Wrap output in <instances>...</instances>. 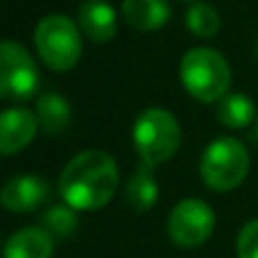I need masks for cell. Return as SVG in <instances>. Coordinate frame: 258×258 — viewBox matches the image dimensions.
Instances as JSON below:
<instances>
[{"label":"cell","mask_w":258,"mask_h":258,"mask_svg":"<svg viewBox=\"0 0 258 258\" xmlns=\"http://www.w3.org/2000/svg\"><path fill=\"white\" fill-rule=\"evenodd\" d=\"M118 165L107 152L86 150L68 161L59 177V192L75 211H98L118 190Z\"/></svg>","instance_id":"cell-1"},{"label":"cell","mask_w":258,"mask_h":258,"mask_svg":"<svg viewBox=\"0 0 258 258\" xmlns=\"http://www.w3.org/2000/svg\"><path fill=\"white\" fill-rule=\"evenodd\" d=\"M183 89L200 102H220L231 86V68L227 59L211 48H192L179 63Z\"/></svg>","instance_id":"cell-2"},{"label":"cell","mask_w":258,"mask_h":258,"mask_svg":"<svg viewBox=\"0 0 258 258\" xmlns=\"http://www.w3.org/2000/svg\"><path fill=\"white\" fill-rule=\"evenodd\" d=\"M134 145L143 163L161 165L181 145V127L168 109H145L134 122Z\"/></svg>","instance_id":"cell-3"},{"label":"cell","mask_w":258,"mask_h":258,"mask_svg":"<svg viewBox=\"0 0 258 258\" xmlns=\"http://www.w3.org/2000/svg\"><path fill=\"white\" fill-rule=\"evenodd\" d=\"M249 172V152L238 138L222 136L213 141L202 154L200 174L206 188L229 192L245 181Z\"/></svg>","instance_id":"cell-4"},{"label":"cell","mask_w":258,"mask_h":258,"mask_svg":"<svg viewBox=\"0 0 258 258\" xmlns=\"http://www.w3.org/2000/svg\"><path fill=\"white\" fill-rule=\"evenodd\" d=\"M34 45L41 61L52 71H71L82 57V32L71 18L52 14L39 21Z\"/></svg>","instance_id":"cell-5"},{"label":"cell","mask_w":258,"mask_h":258,"mask_svg":"<svg viewBox=\"0 0 258 258\" xmlns=\"http://www.w3.org/2000/svg\"><path fill=\"white\" fill-rule=\"evenodd\" d=\"M39 89V68L32 54L14 41H0V98L30 100Z\"/></svg>","instance_id":"cell-6"},{"label":"cell","mask_w":258,"mask_h":258,"mask_svg":"<svg viewBox=\"0 0 258 258\" xmlns=\"http://www.w3.org/2000/svg\"><path fill=\"white\" fill-rule=\"evenodd\" d=\"M215 229V213L204 200L186 197L181 200L168 218V236L174 245L183 249H195L204 245Z\"/></svg>","instance_id":"cell-7"},{"label":"cell","mask_w":258,"mask_h":258,"mask_svg":"<svg viewBox=\"0 0 258 258\" xmlns=\"http://www.w3.org/2000/svg\"><path fill=\"white\" fill-rule=\"evenodd\" d=\"M39 132L36 113L30 109L14 107L0 113V154L12 156L23 152Z\"/></svg>","instance_id":"cell-8"},{"label":"cell","mask_w":258,"mask_h":258,"mask_svg":"<svg viewBox=\"0 0 258 258\" xmlns=\"http://www.w3.org/2000/svg\"><path fill=\"white\" fill-rule=\"evenodd\" d=\"M50 195V186L45 179L36 174H18L9 179L0 190V204L12 213H27L41 206Z\"/></svg>","instance_id":"cell-9"},{"label":"cell","mask_w":258,"mask_h":258,"mask_svg":"<svg viewBox=\"0 0 258 258\" xmlns=\"http://www.w3.org/2000/svg\"><path fill=\"white\" fill-rule=\"evenodd\" d=\"M80 32L93 43H107L118 32V18L107 0H84L77 14Z\"/></svg>","instance_id":"cell-10"},{"label":"cell","mask_w":258,"mask_h":258,"mask_svg":"<svg viewBox=\"0 0 258 258\" xmlns=\"http://www.w3.org/2000/svg\"><path fill=\"white\" fill-rule=\"evenodd\" d=\"M122 16L136 30L154 32L170 21V5L165 0H125Z\"/></svg>","instance_id":"cell-11"},{"label":"cell","mask_w":258,"mask_h":258,"mask_svg":"<svg viewBox=\"0 0 258 258\" xmlns=\"http://www.w3.org/2000/svg\"><path fill=\"white\" fill-rule=\"evenodd\" d=\"M52 236L45 229L27 227L16 231L5 245V258H50Z\"/></svg>","instance_id":"cell-12"},{"label":"cell","mask_w":258,"mask_h":258,"mask_svg":"<svg viewBox=\"0 0 258 258\" xmlns=\"http://www.w3.org/2000/svg\"><path fill=\"white\" fill-rule=\"evenodd\" d=\"M36 120L39 129L50 136H59L71 125V104L59 93H43L36 100Z\"/></svg>","instance_id":"cell-13"},{"label":"cell","mask_w":258,"mask_h":258,"mask_svg":"<svg viewBox=\"0 0 258 258\" xmlns=\"http://www.w3.org/2000/svg\"><path fill=\"white\" fill-rule=\"evenodd\" d=\"M127 206L136 213H143V211H150L154 206L156 197H159V186H156L154 172H152V165L143 163L136 168V172L132 174L127 183Z\"/></svg>","instance_id":"cell-14"},{"label":"cell","mask_w":258,"mask_h":258,"mask_svg":"<svg viewBox=\"0 0 258 258\" xmlns=\"http://www.w3.org/2000/svg\"><path fill=\"white\" fill-rule=\"evenodd\" d=\"M218 120L229 129H242L251 125L256 116V107L247 95L242 93H227L218 102V111H215Z\"/></svg>","instance_id":"cell-15"},{"label":"cell","mask_w":258,"mask_h":258,"mask_svg":"<svg viewBox=\"0 0 258 258\" xmlns=\"http://www.w3.org/2000/svg\"><path fill=\"white\" fill-rule=\"evenodd\" d=\"M186 25H188V30L195 36H200V39H213L220 32L222 21H220V14L213 5L192 3L186 14Z\"/></svg>","instance_id":"cell-16"},{"label":"cell","mask_w":258,"mask_h":258,"mask_svg":"<svg viewBox=\"0 0 258 258\" xmlns=\"http://www.w3.org/2000/svg\"><path fill=\"white\" fill-rule=\"evenodd\" d=\"M43 229L52 236V240H66L75 233L77 227V218H75V209L63 204H54L50 206L43 213V220H41Z\"/></svg>","instance_id":"cell-17"},{"label":"cell","mask_w":258,"mask_h":258,"mask_svg":"<svg viewBox=\"0 0 258 258\" xmlns=\"http://www.w3.org/2000/svg\"><path fill=\"white\" fill-rule=\"evenodd\" d=\"M238 258H258V218L240 229L236 240Z\"/></svg>","instance_id":"cell-18"},{"label":"cell","mask_w":258,"mask_h":258,"mask_svg":"<svg viewBox=\"0 0 258 258\" xmlns=\"http://www.w3.org/2000/svg\"><path fill=\"white\" fill-rule=\"evenodd\" d=\"M256 54H258V43H256Z\"/></svg>","instance_id":"cell-19"},{"label":"cell","mask_w":258,"mask_h":258,"mask_svg":"<svg viewBox=\"0 0 258 258\" xmlns=\"http://www.w3.org/2000/svg\"><path fill=\"white\" fill-rule=\"evenodd\" d=\"M183 3H190V0H183Z\"/></svg>","instance_id":"cell-20"}]
</instances>
